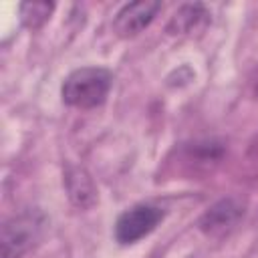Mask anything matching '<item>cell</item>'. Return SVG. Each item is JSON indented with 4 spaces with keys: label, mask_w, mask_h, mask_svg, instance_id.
Listing matches in <instances>:
<instances>
[{
    "label": "cell",
    "mask_w": 258,
    "mask_h": 258,
    "mask_svg": "<svg viewBox=\"0 0 258 258\" xmlns=\"http://www.w3.org/2000/svg\"><path fill=\"white\" fill-rule=\"evenodd\" d=\"M113 75L105 67H81L69 73L60 85L62 103L75 109L101 107L111 91Z\"/></svg>",
    "instance_id": "cell-1"
},
{
    "label": "cell",
    "mask_w": 258,
    "mask_h": 258,
    "mask_svg": "<svg viewBox=\"0 0 258 258\" xmlns=\"http://www.w3.org/2000/svg\"><path fill=\"white\" fill-rule=\"evenodd\" d=\"M48 216L40 208H24L2 224V258H22L46 234Z\"/></svg>",
    "instance_id": "cell-2"
},
{
    "label": "cell",
    "mask_w": 258,
    "mask_h": 258,
    "mask_svg": "<svg viewBox=\"0 0 258 258\" xmlns=\"http://www.w3.org/2000/svg\"><path fill=\"white\" fill-rule=\"evenodd\" d=\"M161 220H163V212L159 206L141 202L123 210L117 216L113 226V236L121 246H129L149 236L161 224Z\"/></svg>",
    "instance_id": "cell-3"
},
{
    "label": "cell",
    "mask_w": 258,
    "mask_h": 258,
    "mask_svg": "<svg viewBox=\"0 0 258 258\" xmlns=\"http://www.w3.org/2000/svg\"><path fill=\"white\" fill-rule=\"evenodd\" d=\"M159 10H161V4L153 0L123 4L113 16V32L121 38H133L153 22Z\"/></svg>",
    "instance_id": "cell-4"
},
{
    "label": "cell",
    "mask_w": 258,
    "mask_h": 258,
    "mask_svg": "<svg viewBox=\"0 0 258 258\" xmlns=\"http://www.w3.org/2000/svg\"><path fill=\"white\" fill-rule=\"evenodd\" d=\"M244 214V206L242 202H238L236 198H222L216 204H212L200 218L198 226L204 234L214 236V234H222L226 230H230Z\"/></svg>",
    "instance_id": "cell-5"
},
{
    "label": "cell",
    "mask_w": 258,
    "mask_h": 258,
    "mask_svg": "<svg viewBox=\"0 0 258 258\" xmlns=\"http://www.w3.org/2000/svg\"><path fill=\"white\" fill-rule=\"evenodd\" d=\"M64 189L73 206L81 210H89L97 202V187L93 183V177L87 173L85 167L79 165H67L64 177H62Z\"/></svg>",
    "instance_id": "cell-6"
},
{
    "label": "cell",
    "mask_w": 258,
    "mask_h": 258,
    "mask_svg": "<svg viewBox=\"0 0 258 258\" xmlns=\"http://www.w3.org/2000/svg\"><path fill=\"white\" fill-rule=\"evenodd\" d=\"M208 18H210V12L202 2L181 4L171 16V20L167 24V32L169 34H189L196 28L204 26L208 22Z\"/></svg>",
    "instance_id": "cell-7"
},
{
    "label": "cell",
    "mask_w": 258,
    "mask_h": 258,
    "mask_svg": "<svg viewBox=\"0 0 258 258\" xmlns=\"http://www.w3.org/2000/svg\"><path fill=\"white\" fill-rule=\"evenodd\" d=\"M18 10H20L22 24L30 30H36L50 18L54 4L52 2H22Z\"/></svg>",
    "instance_id": "cell-8"
}]
</instances>
